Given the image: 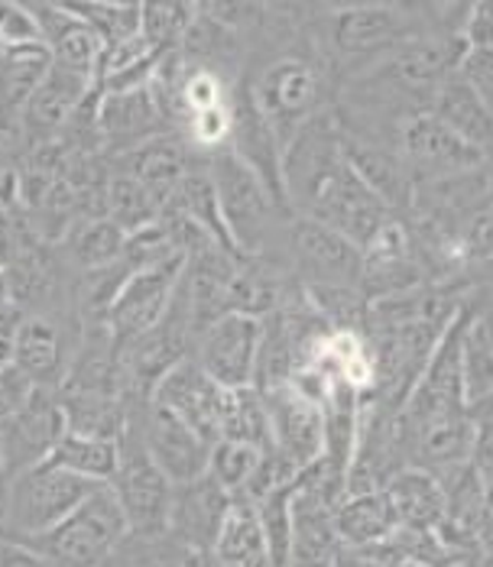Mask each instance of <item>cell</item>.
<instances>
[{
    "label": "cell",
    "mask_w": 493,
    "mask_h": 567,
    "mask_svg": "<svg viewBox=\"0 0 493 567\" xmlns=\"http://www.w3.org/2000/svg\"><path fill=\"white\" fill-rule=\"evenodd\" d=\"M208 175L218 195L222 220L230 244L240 257H273L276 234H286L289 212L276 202V195L264 185V178L247 163H240L227 146L205 156Z\"/></svg>",
    "instance_id": "1"
},
{
    "label": "cell",
    "mask_w": 493,
    "mask_h": 567,
    "mask_svg": "<svg viewBox=\"0 0 493 567\" xmlns=\"http://www.w3.org/2000/svg\"><path fill=\"white\" fill-rule=\"evenodd\" d=\"M101 483H91L55 461H40L3 483L0 496V538L27 542L62 523Z\"/></svg>",
    "instance_id": "2"
},
{
    "label": "cell",
    "mask_w": 493,
    "mask_h": 567,
    "mask_svg": "<svg viewBox=\"0 0 493 567\" xmlns=\"http://www.w3.org/2000/svg\"><path fill=\"white\" fill-rule=\"evenodd\" d=\"M124 535H127L124 509L114 489L101 483L62 523H55L37 538H27L23 545L37 548L55 567H97Z\"/></svg>",
    "instance_id": "3"
},
{
    "label": "cell",
    "mask_w": 493,
    "mask_h": 567,
    "mask_svg": "<svg viewBox=\"0 0 493 567\" xmlns=\"http://www.w3.org/2000/svg\"><path fill=\"white\" fill-rule=\"evenodd\" d=\"M146 399H127V425L124 435L117 437L121 457H117V471L107 481L114 489L127 532H163L170 523V499H173V481L156 467V461L150 457L143 435H140V422H136V405Z\"/></svg>",
    "instance_id": "4"
},
{
    "label": "cell",
    "mask_w": 493,
    "mask_h": 567,
    "mask_svg": "<svg viewBox=\"0 0 493 567\" xmlns=\"http://www.w3.org/2000/svg\"><path fill=\"white\" fill-rule=\"evenodd\" d=\"M247 87L286 150L292 133L321 111L325 79L309 55L283 52L260 69L257 79H247Z\"/></svg>",
    "instance_id": "5"
},
{
    "label": "cell",
    "mask_w": 493,
    "mask_h": 567,
    "mask_svg": "<svg viewBox=\"0 0 493 567\" xmlns=\"http://www.w3.org/2000/svg\"><path fill=\"white\" fill-rule=\"evenodd\" d=\"M286 266L302 289L358 286L363 272V250L345 234L312 218H289L286 224Z\"/></svg>",
    "instance_id": "6"
},
{
    "label": "cell",
    "mask_w": 493,
    "mask_h": 567,
    "mask_svg": "<svg viewBox=\"0 0 493 567\" xmlns=\"http://www.w3.org/2000/svg\"><path fill=\"white\" fill-rule=\"evenodd\" d=\"M328 49L338 62H367L383 52H393L405 40L419 37L409 30V13L393 0L335 7L328 13Z\"/></svg>",
    "instance_id": "7"
},
{
    "label": "cell",
    "mask_w": 493,
    "mask_h": 567,
    "mask_svg": "<svg viewBox=\"0 0 493 567\" xmlns=\"http://www.w3.org/2000/svg\"><path fill=\"white\" fill-rule=\"evenodd\" d=\"M400 156L412 182H451L458 175L481 169L487 153L461 140L449 124L422 107L405 117L400 131Z\"/></svg>",
    "instance_id": "8"
},
{
    "label": "cell",
    "mask_w": 493,
    "mask_h": 567,
    "mask_svg": "<svg viewBox=\"0 0 493 567\" xmlns=\"http://www.w3.org/2000/svg\"><path fill=\"white\" fill-rule=\"evenodd\" d=\"M260 338H264V321L260 318H250V315H240V311H225L222 318H215L195 338L192 357L225 390L254 386Z\"/></svg>",
    "instance_id": "9"
},
{
    "label": "cell",
    "mask_w": 493,
    "mask_h": 567,
    "mask_svg": "<svg viewBox=\"0 0 493 567\" xmlns=\"http://www.w3.org/2000/svg\"><path fill=\"white\" fill-rule=\"evenodd\" d=\"M173 127L166 124L150 82L136 87H121V91H97L94 101V136L97 150L104 156L127 153L140 143L170 133Z\"/></svg>",
    "instance_id": "10"
},
{
    "label": "cell",
    "mask_w": 493,
    "mask_h": 567,
    "mask_svg": "<svg viewBox=\"0 0 493 567\" xmlns=\"http://www.w3.org/2000/svg\"><path fill=\"white\" fill-rule=\"evenodd\" d=\"M65 432L55 390L37 386L20 412L0 422V467L3 481L49 457L55 437Z\"/></svg>",
    "instance_id": "11"
},
{
    "label": "cell",
    "mask_w": 493,
    "mask_h": 567,
    "mask_svg": "<svg viewBox=\"0 0 493 567\" xmlns=\"http://www.w3.org/2000/svg\"><path fill=\"white\" fill-rule=\"evenodd\" d=\"M136 422H140V435H143L150 457L156 461V467L170 481H195V477H202L208 471L212 444L195 429H188L179 415H173L170 409L146 399V402L136 405Z\"/></svg>",
    "instance_id": "12"
},
{
    "label": "cell",
    "mask_w": 493,
    "mask_h": 567,
    "mask_svg": "<svg viewBox=\"0 0 493 567\" xmlns=\"http://www.w3.org/2000/svg\"><path fill=\"white\" fill-rule=\"evenodd\" d=\"M225 386L212 380L195 357L179 360L173 370L160 377L150 399L173 415H179L188 429H195L208 444L222 441V412H225Z\"/></svg>",
    "instance_id": "13"
},
{
    "label": "cell",
    "mask_w": 493,
    "mask_h": 567,
    "mask_svg": "<svg viewBox=\"0 0 493 567\" xmlns=\"http://www.w3.org/2000/svg\"><path fill=\"white\" fill-rule=\"evenodd\" d=\"M185 262H170V266H146L134 269L124 282V289L117 292L114 306L107 311L104 324L111 331V338L124 348L127 341H134L136 334L150 331L173 302L176 282L182 276Z\"/></svg>",
    "instance_id": "14"
},
{
    "label": "cell",
    "mask_w": 493,
    "mask_h": 567,
    "mask_svg": "<svg viewBox=\"0 0 493 567\" xmlns=\"http://www.w3.org/2000/svg\"><path fill=\"white\" fill-rule=\"evenodd\" d=\"M269 412V432L273 447L292 461L299 471H306L321 457L325 447V429H321V402L299 393L292 383L260 390Z\"/></svg>",
    "instance_id": "15"
},
{
    "label": "cell",
    "mask_w": 493,
    "mask_h": 567,
    "mask_svg": "<svg viewBox=\"0 0 493 567\" xmlns=\"http://www.w3.org/2000/svg\"><path fill=\"white\" fill-rule=\"evenodd\" d=\"M202 159L205 156H198L179 131L160 133V136L140 143V146L127 150V153L107 156V163L114 169L134 175L136 182L153 195V202L160 205V212L173 198V192H176V185L185 178V173L195 169Z\"/></svg>",
    "instance_id": "16"
},
{
    "label": "cell",
    "mask_w": 493,
    "mask_h": 567,
    "mask_svg": "<svg viewBox=\"0 0 493 567\" xmlns=\"http://www.w3.org/2000/svg\"><path fill=\"white\" fill-rule=\"evenodd\" d=\"M230 506H234V496L227 493L222 483L212 481L208 474H202L195 481L173 483L166 528L179 538L182 545L212 551Z\"/></svg>",
    "instance_id": "17"
},
{
    "label": "cell",
    "mask_w": 493,
    "mask_h": 567,
    "mask_svg": "<svg viewBox=\"0 0 493 567\" xmlns=\"http://www.w3.org/2000/svg\"><path fill=\"white\" fill-rule=\"evenodd\" d=\"M97 87L79 79V75H69L62 69H49L40 87L27 97V104L17 111L23 131L30 136V143H45V140H59L62 133L69 131V124L75 121V114L85 107L91 94Z\"/></svg>",
    "instance_id": "18"
},
{
    "label": "cell",
    "mask_w": 493,
    "mask_h": 567,
    "mask_svg": "<svg viewBox=\"0 0 493 567\" xmlns=\"http://www.w3.org/2000/svg\"><path fill=\"white\" fill-rule=\"evenodd\" d=\"M72 350L75 348H69L65 331L52 315L23 311L17 324V338H13V367L23 370L33 380V386L59 390L69 370Z\"/></svg>",
    "instance_id": "19"
},
{
    "label": "cell",
    "mask_w": 493,
    "mask_h": 567,
    "mask_svg": "<svg viewBox=\"0 0 493 567\" xmlns=\"http://www.w3.org/2000/svg\"><path fill=\"white\" fill-rule=\"evenodd\" d=\"M383 499L390 506L397 532L439 535L442 513H445V493L435 474L422 467H403L383 483Z\"/></svg>",
    "instance_id": "20"
},
{
    "label": "cell",
    "mask_w": 493,
    "mask_h": 567,
    "mask_svg": "<svg viewBox=\"0 0 493 567\" xmlns=\"http://www.w3.org/2000/svg\"><path fill=\"white\" fill-rule=\"evenodd\" d=\"M435 477L442 481V493H445V513H442L439 538L449 548L474 545L477 542V523L484 513V499H487V483L474 471L471 461H461V464H454L445 474H435Z\"/></svg>",
    "instance_id": "21"
},
{
    "label": "cell",
    "mask_w": 493,
    "mask_h": 567,
    "mask_svg": "<svg viewBox=\"0 0 493 567\" xmlns=\"http://www.w3.org/2000/svg\"><path fill=\"white\" fill-rule=\"evenodd\" d=\"M461 386L474 419L493 412V318L474 302L461 331Z\"/></svg>",
    "instance_id": "22"
},
{
    "label": "cell",
    "mask_w": 493,
    "mask_h": 567,
    "mask_svg": "<svg viewBox=\"0 0 493 567\" xmlns=\"http://www.w3.org/2000/svg\"><path fill=\"white\" fill-rule=\"evenodd\" d=\"M425 111H432L442 124H449L451 131L461 140H468L471 146H477L481 153L493 150V114L481 104V97L471 91V85L458 75V69L432 91Z\"/></svg>",
    "instance_id": "23"
},
{
    "label": "cell",
    "mask_w": 493,
    "mask_h": 567,
    "mask_svg": "<svg viewBox=\"0 0 493 567\" xmlns=\"http://www.w3.org/2000/svg\"><path fill=\"white\" fill-rule=\"evenodd\" d=\"M335 532H338L341 548H351V551L377 548V545L390 542L397 525H393L390 506L383 499V489L345 496L335 506Z\"/></svg>",
    "instance_id": "24"
},
{
    "label": "cell",
    "mask_w": 493,
    "mask_h": 567,
    "mask_svg": "<svg viewBox=\"0 0 493 567\" xmlns=\"http://www.w3.org/2000/svg\"><path fill=\"white\" fill-rule=\"evenodd\" d=\"M124 240H127V230L121 224H114L107 215H85V218H75L69 224V230L59 244L69 257V266L75 272H82V269H97V266L121 260Z\"/></svg>",
    "instance_id": "25"
},
{
    "label": "cell",
    "mask_w": 493,
    "mask_h": 567,
    "mask_svg": "<svg viewBox=\"0 0 493 567\" xmlns=\"http://www.w3.org/2000/svg\"><path fill=\"white\" fill-rule=\"evenodd\" d=\"M52 69L45 43L0 49V114H17Z\"/></svg>",
    "instance_id": "26"
},
{
    "label": "cell",
    "mask_w": 493,
    "mask_h": 567,
    "mask_svg": "<svg viewBox=\"0 0 493 567\" xmlns=\"http://www.w3.org/2000/svg\"><path fill=\"white\" fill-rule=\"evenodd\" d=\"M212 551L222 567H273L254 503L234 499Z\"/></svg>",
    "instance_id": "27"
},
{
    "label": "cell",
    "mask_w": 493,
    "mask_h": 567,
    "mask_svg": "<svg viewBox=\"0 0 493 567\" xmlns=\"http://www.w3.org/2000/svg\"><path fill=\"white\" fill-rule=\"evenodd\" d=\"M117 457H121V447L114 437H94V435H79V432H62L55 437L52 451H49V461H55L59 467L79 474L91 483H107L117 471Z\"/></svg>",
    "instance_id": "28"
},
{
    "label": "cell",
    "mask_w": 493,
    "mask_h": 567,
    "mask_svg": "<svg viewBox=\"0 0 493 567\" xmlns=\"http://www.w3.org/2000/svg\"><path fill=\"white\" fill-rule=\"evenodd\" d=\"M222 441L254 444V447H260V451L273 447L267 402H264V393H260L257 386H234V390H227L225 393Z\"/></svg>",
    "instance_id": "29"
},
{
    "label": "cell",
    "mask_w": 493,
    "mask_h": 567,
    "mask_svg": "<svg viewBox=\"0 0 493 567\" xmlns=\"http://www.w3.org/2000/svg\"><path fill=\"white\" fill-rule=\"evenodd\" d=\"M188 545L163 528V532H127L114 551L97 567H185L188 561Z\"/></svg>",
    "instance_id": "30"
},
{
    "label": "cell",
    "mask_w": 493,
    "mask_h": 567,
    "mask_svg": "<svg viewBox=\"0 0 493 567\" xmlns=\"http://www.w3.org/2000/svg\"><path fill=\"white\" fill-rule=\"evenodd\" d=\"M104 215L121 224L127 234L160 218V205L153 195L136 182L134 175L121 173L107 163V185H104Z\"/></svg>",
    "instance_id": "31"
},
{
    "label": "cell",
    "mask_w": 493,
    "mask_h": 567,
    "mask_svg": "<svg viewBox=\"0 0 493 567\" xmlns=\"http://www.w3.org/2000/svg\"><path fill=\"white\" fill-rule=\"evenodd\" d=\"M195 20L192 0H140V33L160 55L182 43Z\"/></svg>",
    "instance_id": "32"
},
{
    "label": "cell",
    "mask_w": 493,
    "mask_h": 567,
    "mask_svg": "<svg viewBox=\"0 0 493 567\" xmlns=\"http://www.w3.org/2000/svg\"><path fill=\"white\" fill-rule=\"evenodd\" d=\"M292 483L273 489L260 503H254L273 567H289V555H292Z\"/></svg>",
    "instance_id": "33"
},
{
    "label": "cell",
    "mask_w": 493,
    "mask_h": 567,
    "mask_svg": "<svg viewBox=\"0 0 493 567\" xmlns=\"http://www.w3.org/2000/svg\"><path fill=\"white\" fill-rule=\"evenodd\" d=\"M260 464V447L254 444H240V441H215L212 454H208V477L218 481L227 493L237 499L244 493V486L250 483L254 471Z\"/></svg>",
    "instance_id": "34"
},
{
    "label": "cell",
    "mask_w": 493,
    "mask_h": 567,
    "mask_svg": "<svg viewBox=\"0 0 493 567\" xmlns=\"http://www.w3.org/2000/svg\"><path fill=\"white\" fill-rule=\"evenodd\" d=\"M192 3L198 17L234 33L254 30L260 23V0H192Z\"/></svg>",
    "instance_id": "35"
},
{
    "label": "cell",
    "mask_w": 493,
    "mask_h": 567,
    "mask_svg": "<svg viewBox=\"0 0 493 567\" xmlns=\"http://www.w3.org/2000/svg\"><path fill=\"white\" fill-rule=\"evenodd\" d=\"M23 43H43L37 13L27 0H0V49Z\"/></svg>",
    "instance_id": "36"
},
{
    "label": "cell",
    "mask_w": 493,
    "mask_h": 567,
    "mask_svg": "<svg viewBox=\"0 0 493 567\" xmlns=\"http://www.w3.org/2000/svg\"><path fill=\"white\" fill-rule=\"evenodd\" d=\"M458 75L471 85V91L481 97V104L493 114V49L468 45L458 62Z\"/></svg>",
    "instance_id": "37"
},
{
    "label": "cell",
    "mask_w": 493,
    "mask_h": 567,
    "mask_svg": "<svg viewBox=\"0 0 493 567\" xmlns=\"http://www.w3.org/2000/svg\"><path fill=\"white\" fill-rule=\"evenodd\" d=\"M458 254L464 260H493V205L481 208L468 224V230L458 244Z\"/></svg>",
    "instance_id": "38"
},
{
    "label": "cell",
    "mask_w": 493,
    "mask_h": 567,
    "mask_svg": "<svg viewBox=\"0 0 493 567\" xmlns=\"http://www.w3.org/2000/svg\"><path fill=\"white\" fill-rule=\"evenodd\" d=\"M33 390L37 386H33V380L23 370H17L13 363L3 367L0 370V422L10 419L13 412H20L27 405V399L33 395Z\"/></svg>",
    "instance_id": "39"
},
{
    "label": "cell",
    "mask_w": 493,
    "mask_h": 567,
    "mask_svg": "<svg viewBox=\"0 0 493 567\" xmlns=\"http://www.w3.org/2000/svg\"><path fill=\"white\" fill-rule=\"evenodd\" d=\"M474 471L484 477L487 486H493V412L474 419V444H471V457Z\"/></svg>",
    "instance_id": "40"
},
{
    "label": "cell",
    "mask_w": 493,
    "mask_h": 567,
    "mask_svg": "<svg viewBox=\"0 0 493 567\" xmlns=\"http://www.w3.org/2000/svg\"><path fill=\"white\" fill-rule=\"evenodd\" d=\"M464 45H484L493 49V0H474L464 30H461Z\"/></svg>",
    "instance_id": "41"
},
{
    "label": "cell",
    "mask_w": 493,
    "mask_h": 567,
    "mask_svg": "<svg viewBox=\"0 0 493 567\" xmlns=\"http://www.w3.org/2000/svg\"><path fill=\"white\" fill-rule=\"evenodd\" d=\"M0 567H55L49 558H43L37 548L13 542V538H0Z\"/></svg>",
    "instance_id": "42"
},
{
    "label": "cell",
    "mask_w": 493,
    "mask_h": 567,
    "mask_svg": "<svg viewBox=\"0 0 493 567\" xmlns=\"http://www.w3.org/2000/svg\"><path fill=\"white\" fill-rule=\"evenodd\" d=\"M20 318H23V311L17 306L0 308V370L13 363V338H17Z\"/></svg>",
    "instance_id": "43"
},
{
    "label": "cell",
    "mask_w": 493,
    "mask_h": 567,
    "mask_svg": "<svg viewBox=\"0 0 493 567\" xmlns=\"http://www.w3.org/2000/svg\"><path fill=\"white\" fill-rule=\"evenodd\" d=\"M477 545H484L493 551V486H487V499H484V513L477 523Z\"/></svg>",
    "instance_id": "44"
},
{
    "label": "cell",
    "mask_w": 493,
    "mask_h": 567,
    "mask_svg": "<svg viewBox=\"0 0 493 567\" xmlns=\"http://www.w3.org/2000/svg\"><path fill=\"white\" fill-rule=\"evenodd\" d=\"M185 567H222L215 561V551H205V548H192L188 551V561Z\"/></svg>",
    "instance_id": "45"
},
{
    "label": "cell",
    "mask_w": 493,
    "mask_h": 567,
    "mask_svg": "<svg viewBox=\"0 0 493 567\" xmlns=\"http://www.w3.org/2000/svg\"><path fill=\"white\" fill-rule=\"evenodd\" d=\"M91 3H107V7H140V0H91Z\"/></svg>",
    "instance_id": "46"
},
{
    "label": "cell",
    "mask_w": 493,
    "mask_h": 567,
    "mask_svg": "<svg viewBox=\"0 0 493 567\" xmlns=\"http://www.w3.org/2000/svg\"><path fill=\"white\" fill-rule=\"evenodd\" d=\"M325 3H331V10H335V7H355V3H377V0H325Z\"/></svg>",
    "instance_id": "47"
},
{
    "label": "cell",
    "mask_w": 493,
    "mask_h": 567,
    "mask_svg": "<svg viewBox=\"0 0 493 567\" xmlns=\"http://www.w3.org/2000/svg\"><path fill=\"white\" fill-rule=\"evenodd\" d=\"M487 205H493V173L487 175Z\"/></svg>",
    "instance_id": "48"
},
{
    "label": "cell",
    "mask_w": 493,
    "mask_h": 567,
    "mask_svg": "<svg viewBox=\"0 0 493 567\" xmlns=\"http://www.w3.org/2000/svg\"><path fill=\"white\" fill-rule=\"evenodd\" d=\"M260 3H264V0H260ZM279 3H292V0H279Z\"/></svg>",
    "instance_id": "49"
}]
</instances>
